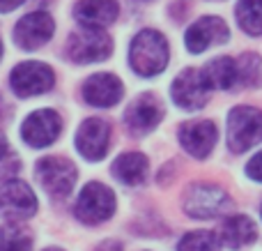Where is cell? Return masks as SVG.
Listing matches in <instances>:
<instances>
[{
	"label": "cell",
	"mask_w": 262,
	"mask_h": 251,
	"mask_svg": "<svg viewBox=\"0 0 262 251\" xmlns=\"http://www.w3.org/2000/svg\"><path fill=\"white\" fill-rule=\"evenodd\" d=\"M129 62L140 76H157L168 65V41L157 30H140L129 49Z\"/></svg>",
	"instance_id": "obj_1"
},
{
	"label": "cell",
	"mask_w": 262,
	"mask_h": 251,
	"mask_svg": "<svg viewBox=\"0 0 262 251\" xmlns=\"http://www.w3.org/2000/svg\"><path fill=\"white\" fill-rule=\"evenodd\" d=\"M258 143H262V111L235 106L228 115V148L239 155Z\"/></svg>",
	"instance_id": "obj_2"
},
{
	"label": "cell",
	"mask_w": 262,
	"mask_h": 251,
	"mask_svg": "<svg viewBox=\"0 0 262 251\" xmlns=\"http://www.w3.org/2000/svg\"><path fill=\"white\" fill-rule=\"evenodd\" d=\"M230 196L221 187L193 184L184 196V210L186 215L195 217V219H214V217L230 210Z\"/></svg>",
	"instance_id": "obj_3"
},
{
	"label": "cell",
	"mask_w": 262,
	"mask_h": 251,
	"mask_svg": "<svg viewBox=\"0 0 262 251\" xmlns=\"http://www.w3.org/2000/svg\"><path fill=\"white\" fill-rule=\"evenodd\" d=\"M35 175L51 196H67L76 182V166L64 157H44L37 161Z\"/></svg>",
	"instance_id": "obj_4"
},
{
	"label": "cell",
	"mask_w": 262,
	"mask_h": 251,
	"mask_svg": "<svg viewBox=\"0 0 262 251\" xmlns=\"http://www.w3.org/2000/svg\"><path fill=\"white\" fill-rule=\"evenodd\" d=\"M115 212V196L108 187H104L101 182H90L85 184V189L81 192L76 201V217L83 224H101L108 217H113Z\"/></svg>",
	"instance_id": "obj_5"
},
{
	"label": "cell",
	"mask_w": 262,
	"mask_h": 251,
	"mask_svg": "<svg viewBox=\"0 0 262 251\" xmlns=\"http://www.w3.org/2000/svg\"><path fill=\"white\" fill-rule=\"evenodd\" d=\"M113 51V41L106 35L104 30H90V28H83V30L74 32L69 37L67 44V53L74 62H101L106 60Z\"/></svg>",
	"instance_id": "obj_6"
},
{
	"label": "cell",
	"mask_w": 262,
	"mask_h": 251,
	"mask_svg": "<svg viewBox=\"0 0 262 251\" xmlns=\"http://www.w3.org/2000/svg\"><path fill=\"white\" fill-rule=\"evenodd\" d=\"M53 81V69L44 62H21L12 69V90L23 99L51 90Z\"/></svg>",
	"instance_id": "obj_7"
},
{
	"label": "cell",
	"mask_w": 262,
	"mask_h": 251,
	"mask_svg": "<svg viewBox=\"0 0 262 251\" xmlns=\"http://www.w3.org/2000/svg\"><path fill=\"white\" fill-rule=\"evenodd\" d=\"M62 132V120L55 111L41 109L35 111L21 124V136L30 148H46L55 141Z\"/></svg>",
	"instance_id": "obj_8"
},
{
	"label": "cell",
	"mask_w": 262,
	"mask_h": 251,
	"mask_svg": "<svg viewBox=\"0 0 262 251\" xmlns=\"http://www.w3.org/2000/svg\"><path fill=\"white\" fill-rule=\"evenodd\" d=\"M37 196L21 180H7L0 187V215L7 219H26L35 215Z\"/></svg>",
	"instance_id": "obj_9"
},
{
	"label": "cell",
	"mask_w": 262,
	"mask_h": 251,
	"mask_svg": "<svg viewBox=\"0 0 262 251\" xmlns=\"http://www.w3.org/2000/svg\"><path fill=\"white\" fill-rule=\"evenodd\" d=\"M55 30V23L49 12H30L16 23L14 28V39L21 49H39L41 44L51 39Z\"/></svg>",
	"instance_id": "obj_10"
},
{
	"label": "cell",
	"mask_w": 262,
	"mask_h": 251,
	"mask_svg": "<svg viewBox=\"0 0 262 251\" xmlns=\"http://www.w3.org/2000/svg\"><path fill=\"white\" fill-rule=\"evenodd\" d=\"M170 92H172V99H175V104L180 106V109L195 111V109L207 104L209 88L205 86L203 74H200L198 69H184V72L175 78Z\"/></svg>",
	"instance_id": "obj_11"
},
{
	"label": "cell",
	"mask_w": 262,
	"mask_h": 251,
	"mask_svg": "<svg viewBox=\"0 0 262 251\" xmlns=\"http://www.w3.org/2000/svg\"><path fill=\"white\" fill-rule=\"evenodd\" d=\"M108 143H111V127L108 122H104L99 118L85 120L76 134V150L90 161H99L108 150Z\"/></svg>",
	"instance_id": "obj_12"
},
{
	"label": "cell",
	"mask_w": 262,
	"mask_h": 251,
	"mask_svg": "<svg viewBox=\"0 0 262 251\" xmlns=\"http://www.w3.org/2000/svg\"><path fill=\"white\" fill-rule=\"evenodd\" d=\"M230 37L228 26L219 16H205L186 30V49L191 53H203L212 44H223Z\"/></svg>",
	"instance_id": "obj_13"
},
{
	"label": "cell",
	"mask_w": 262,
	"mask_h": 251,
	"mask_svg": "<svg viewBox=\"0 0 262 251\" xmlns=\"http://www.w3.org/2000/svg\"><path fill=\"white\" fill-rule=\"evenodd\" d=\"M180 143L184 145V150L189 155L198 157H207L212 152L214 143H216V127L209 120H193L180 127Z\"/></svg>",
	"instance_id": "obj_14"
},
{
	"label": "cell",
	"mask_w": 262,
	"mask_h": 251,
	"mask_svg": "<svg viewBox=\"0 0 262 251\" xmlns=\"http://www.w3.org/2000/svg\"><path fill=\"white\" fill-rule=\"evenodd\" d=\"M163 109L152 95H143L136 101H131L127 113H124V122L134 134H147L161 122Z\"/></svg>",
	"instance_id": "obj_15"
},
{
	"label": "cell",
	"mask_w": 262,
	"mask_h": 251,
	"mask_svg": "<svg viewBox=\"0 0 262 251\" xmlns=\"http://www.w3.org/2000/svg\"><path fill=\"white\" fill-rule=\"evenodd\" d=\"M83 97L88 104L106 109L122 99V83L113 74H95L83 83Z\"/></svg>",
	"instance_id": "obj_16"
},
{
	"label": "cell",
	"mask_w": 262,
	"mask_h": 251,
	"mask_svg": "<svg viewBox=\"0 0 262 251\" xmlns=\"http://www.w3.org/2000/svg\"><path fill=\"white\" fill-rule=\"evenodd\" d=\"M120 7L115 0H81L74 9V16L83 28L101 30L118 18Z\"/></svg>",
	"instance_id": "obj_17"
},
{
	"label": "cell",
	"mask_w": 262,
	"mask_h": 251,
	"mask_svg": "<svg viewBox=\"0 0 262 251\" xmlns=\"http://www.w3.org/2000/svg\"><path fill=\"white\" fill-rule=\"evenodd\" d=\"M255 238H258L255 224L244 215L230 217V219L221 226V244L228 249H242V247H246V244L255 242Z\"/></svg>",
	"instance_id": "obj_18"
},
{
	"label": "cell",
	"mask_w": 262,
	"mask_h": 251,
	"mask_svg": "<svg viewBox=\"0 0 262 251\" xmlns=\"http://www.w3.org/2000/svg\"><path fill=\"white\" fill-rule=\"evenodd\" d=\"M203 81L207 88L214 90H228L232 88L239 76H237V60L232 58H214L203 67Z\"/></svg>",
	"instance_id": "obj_19"
},
{
	"label": "cell",
	"mask_w": 262,
	"mask_h": 251,
	"mask_svg": "<svg viewBox=\"0 0 262 251\" xmlns=\"http://www.w3.org/2000/svg\"><path fill=\"white\" fill-rule=\"evenodd\" d=\"M113 175L122 184L136 187L147 175V157L140 152H124L113 161Z\"/></svg>",
	"instance_id": "obj_20"
},
{
	"label": "cell",
	"mask_w": 262,
	"mask_h": 251,
	"mask_svg": "<svg viewBox=\"0 0 262 251\" xmlns=\"http://www.w3.org/2000/svg\"><path fill=\"white\" fill-rule=\"evenodd\" d=\"M235 14L244 32L262 35V0H239Z\"/></svg>",
	"instance_id": "obj_21"
},
{
	"label": "cell",
	"mask_w": 262,
	"mask_h": 251,
	"mask_svg": "<svg viewBox=\"0 0 262 251\" xmlns=\"http://www.w3.org/2000/svg\"><path fill=\"white\" fill-rule=\"evenodd\" d=\"M237 76L246 88L262 86V58L258 53H244L237 60Z\"/></svg>",
	"instance_id": "obj_22"
},
{
	"label": "cell",
	"mask_w": 262,
	"mask_h": 251,
	"mask_svg": "<svg viewBox=\"0 0 262 251\" xmlns=\"http://www.w3.org/2000/svg\"><path fill=\"white\" fill-rule=\"evenodd\" d=\"M32 238L26 228L9 224L0 228V251H30Z\"/></svg>",
	"instance_id": "obj_23"
},
{
	"label": "cell",
	"mask_w": 262,
	"mask_h": 251,
	"mask_svg": "<svg viewBox=\"0 0 262 251\" xmlns=\"http://www.w3.org/2000/svg\"><path fill=\"white\" fill-rule=\"evenodd\" d=\"M177 251H219V238L209 231H195L180 240Z\"/></svg>",
	"instance_id": "obj_24"
},
{
	"label": "cell",
	"mask_w": 262,
	"mask_h": 251,
	"mask_svg": "<svg viewBox=\"0 0 262 251\" xmlns=\"http://www.w3.org/2000/svg\"><path fill=\"white\" fill-rule=\"evenodd\" d=\"M18 171V159L12 152L5 134L0 132V178H7V175H14Z\"/></svg>",
	"instance_id": "obj_25"
},
{
	"label": "cell",
	"mask_w": 262,
	"mask_h": 251,
	"mask_svg": "<svg viewBox=\"0 0 262 251\" xmlns=\"http://www.w3.org/2000/svg\"><path fill=\"white\" fill-rule=\"evenodd\" d=\"M246 175L253 178L255 182H262V152H258V155L246 164Z\"/></svg>",
	"instance_id": "obj_26"
},
{
	"label": "cell",
	"mask_w": 262,
	"mask_h": 251,
	"mask_svg": "<svg viewBox=\"0 0 262 251\" xmlns=\"http://www.w3.org/2000/svg\"><path fill=\"white\" fill-rule=\"evenodd\" d=\"M23 0H0V12H12L21 5Z\"/></svg>",
	"instance_id": "obj_27"
},
{
	"label": "cell",
	"mask_w": 262,
	"mask_h": 251,
	"mask_svg": "<svg viewBox=\"0 0 262 251\" xmlns=\"http://www.w3.org/2000/svg\"><path fill=\"white\" fill-rule=\"evenodd\" d=\"M97 251H122V249H120L118 242H104Z\"/></svg>",
	"instance_id": "obj_28"
},
{
	"label": "cell",
	"mask_w": 262,
	"mask_h": 251,
	"mask_svg": "<svg viewBox=\"0 0 262 251\" xmlns=\"http://www.w3.org/2000/svg\"><path fill=\"white\" fill-rule=\"evenodd\" d=\"M44 251H62V249H53V247H51V249H44Z\"/></svg>",
	"instance_id": "obj_29"
},
{
	"label": "cell",
	"mask_w": 262,
	"mask_h": 251,
	"mask_svg": "<svg viewBox=\"0 0 262 251\" xmlns=\"http://www.w3.org/2000/svg\"><path fill=\"white\" fill-rule=\"evenodd\" d=\"M0 55H3V44H0Z\"/></svg>",
	"instance_id": "obj_30"
}]
</instances>
